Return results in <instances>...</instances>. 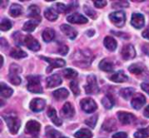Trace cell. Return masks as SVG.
I'll return each mask as SVG.
<instances>
[{"label":"cell","instance_id":"46","mask_svg":"<svg viewBox=\"0 0 149 138\" xmlns=\"http://www.w3.org/2000/svg\"><path fill=\"white\" fill-rule=\"evenodd\" d=\"M93 3L97 8H103L104 6L107 5V1H93Z\"/></svg>","mask_w":149,"mask_h":138},{"label":"cell","instance_id":"40","mask_svg":"<svg viewBox=\"0 0 149 138\" xmlns=\"http://www.w3.org/2000/svg\"><path fill=\"white\" fill-rule=\"evenodd\" d=\"M70 88H71L72 91L73 92V94H74L75 96L79 95L80 90H79V83H78V82H77V81H72V82H71V83H70Z\"/></svg>","mask_w":149,"mask_h":138},{"label":"cell","instance_id":"44","mask_svg":"<svg viewBox=\"0 0 149 138\" xmlns=\"http://www.w3.org/2000/svg\"><path fill=\"white\" fill-rule=\"evenodd\" d=\"M128 6H129V3L127 1H116V2H113V8H125Z\"/></svg>","mask_w":149,"mask_h":138},{"label":"cell","instance_id":"6","mask_svg":"<svg viewBox=\"0 0 149 138\" xmlns=\"http://www.w3.org/2000/svg\"><path fill=\"white\" fill-rule=\"evenodd\" d=\"M80 106H81V109L86 113H88V114L93 113L97 110V108H98L96 103L92 98H85V99H82L80 101Z\"/></svg>","mask_w":149,"mask_h":138},{"label":"cell","instance_id":"29","mask_svg":"<svg viewBox=\"0 0 149 138\" xmlns=\"http://www.w3.org/2000/svg\"><path fill=\"white\" fill-rule=\"evenodd\" d=\"M23 12V8L21 5L17 3H13L10 8V15L13 17H17L20 16Z\"/></svg>","mask_w":149,"mask_h":138},{"label":"cell","instance_id":"23","mask_svg":"<svg viewBox=\"0 0 149 138\" xmlns=\"http://www.w3.org/2000/svg\"><path fill=\"white\" fill-rule=\"evenodd\" d=\"M110 79L113 82H115V83H124V82L127 81L128 77L124 73V71L120 70V71L114 73L113 75H112V77H110Z\"/></svg>","mask_w":149,"mask_h":138},{"label":"cell","instance_id":"22","mask_svg":"<svg viewBox=\"0 0 149 138\" xmlns=\"http://www.w3.org/2000/svg\"><path fill=\"white\" fill-rule=\"evenodd\" d=\"M104 45L108 50L114 51L117 48V42L114 38L108 36V37H106L104 39Z\"/></svg>","mask_w":149,"mask_h":138},{"label":"cell","instance_id":"54","mask_svg":"<svg viewBox=\"0 0 149 138\" xmlns=\"http://www.w3.org/2000/svg\"><path fill=\"white\" fill-rule=\"evenodd\" d=\"M35 138H36V137H35Z\"/></svg>","mask_w":149,"mask_h":138},{"label":"cell","instance_id":"3","mask_svg":"<svg viewBox=\"0 0 149 138\" xmlns=\"http://www.w3.org/2000/svg\"><path fill=\"white\" fill-rule=\"evenodd\" d=\"M22 71V69L19 65L16 63H12L10 67V71H9V80L10 82L14 84V85H18L21 83V78L18 76V74Z\"/></svg>","mask_w":149,"mask_h":138},{"label":"cell","instance_id":"37","mask_svg":"<svg viewBox=\"0 0 149 138\" xmlns=\"http://www.w3.org/2000/svg\"><path fill=\"white\" fill-rule=\"evenodd\" d=\"M63 74H64L65 77H66L68 79H73L78 77V72L76 70H74L73 69H65L63 70Z\"/></svg>","mask_w":149,"mask_h":138},{"label":"cell","instance_id":"20","mask_svg":"<svg viewBox=\"0 0 149 138\" xmlns=\"http://www.w3.org/2000/svg\"><path fill=\"white\" fill-rule=\"evenodd\" d=\"M99 67L101 70L103 71H106V72H111L114 69V65H113V63L109 60V59H103L100 64H99Z\"/></svg>","mask_w":149,"mask_h":138},{"label":"cell","instance_id":"39","mask_svg":"<svg viewBox=\"0 0 149 138\" xmlns=\"http://www.w3.org/2000/svg\"><path fill=\"white\" fill-rule=\"evenodd\" d=\"M84 11L86 12V14L87 15V16H89L91 18H93V19H95L97 17H98V15H97V13H96V11L94 10H93L91 7H89L88 5H84Z\"/></svg>","mask_w":149,"mask_h":138},{"label":"cell","instance_id":"52","mask_svg":"<svg viewBox=\"0 0 149 138\" xmlns=\"http://www.w3.org/2000/svg\"><path fill=\"white\" fill-rule=\"evenodd\" d=\"M144 116L146 117H148L149 118V105L145 109V110H144Z\"/></svg>","mask_w":149,"mask_h":138},{"label":"cell","instance_id":"38","mask_svg":"<svg viewBox=\"0 0 149 138\" xmlns=\"http://www.w3.org/2000/svg\"><path fill=\"white\" fill-rule=\"evenodd\" d=\"M11 28V23L10 20L6 19V18H3L1 20V23H0V29L3 31H6L9 30Z\"/></svg>","mask_w":149,"mask_h":138},{"label":"cell","instance_id":"14","mask_svg":"<svg viewBox=\"0 0 149 138\" xmlns=\"http://www.w3.org/2000/svg\"><path fill=\"white\" fill-rule=\"evenodd\" d=\"M146 103V97L142 94H137L133 97L132 106L135 110H140Z\"/></svg>","mask_w":149,"mask_h":138},{"label":"cell","instance_id":"19","mask_svg":"<svg viewBox=\"0 0 149 138\" xmlns=\"http://www.w3.org/2000/svg\"><path fill=\"white\" fill-rule=\"evenodd\" d=\"M60 30H62V32L70 39H74L77 37V31L75 30L74 28H72V26H69L67 24H62L60 26Z\"/></svg>","mask_w":149,"mask_h":138},{"label":"cell","instance_id":"9","mask_svg":"<svg viewBox=\"0 0 149 138\" xmlns=\"http://www.w3.org/2000/svg\"><path fill=\"white\" fill-rule=\"evenodd\" d=\"M118 118L120 122L122 124H131L135 121V117L134 115L129 113V112H124V111H120L117 113Z\"/></svg>","mask_w":149,"mask_h":138},{"label":"cell","instance_id":"35","mask_svg":"<svg viewBox=\"0 0 149 138\" xmlns=\"http://www.w3.org/2000/svg\"><path fill=\"white\" fill-rule=\"evenodd\" d=\"M134 90L133 88H124V89L120 90V96L126 100L129 99L134 95Z\"/></svg>","mask_w":149,"mask_h":138},{"label":"cell","instance_id":"43","mask_svg":"<svg viewBox=\"0 0 149 138\" xmlns=\"http://www.w3.org/2000/svg\"><path fill=\"white\" fill-rule=\"evenodd\" d=\"M55 8H56V11L60 13H65L68 11V7L61 3H57L55 4Z\"/></svg>","mask_w":149,"mask_h":138},{"label":"cell","instance_id":"12","mask_svg":"<svg viewBox=\"0 0 149 138\" xmlns=\"http://www.w3.org/2000/svg\"><path fill=\"white\" fill-rule=\"evenodd\" d=\"M132 25L136 29H141L145 24V18L144 16L141 13H134L132 15V20H131Z\"/></svg>","mask_w":149,"mask_h":138},{"label":"cell","instance_id":"32","mask_svg":"<svg viewBox=\"0 0 149 138\" xmlns=\"http://www.w3.org/2000/svg\"><path fill=\"white\" fill-rule=\"evenodd\" d=\"M102 104L107 110L112 109L113 107V105H114V99H113V96L107 95L105 97H103V99H102Z\"/></svg>","mask_w":149,"mask_h":138},{"label":"cell","instance_id":"42","mask_svg":"<svg viewBox=\"0 0 149 138\" xmlns=\"http://www.w3.org/2000/svg\"><path fill=\"white\" fill-rule=\"evenodd\" d=\"M46 135L49 138H56L57 136H59V133L52 127H46Z\"/></svg>","mask_w":149,"mask_h":138},{"label":"cell","instance_id":"16","mask_svg":"<svg viewBox=\"0 0 149 138\" xmlns=\"http://www.w3.org/2000/svg\"><path fill=\"white\" fill-rule=\"evenodd\" d=\"M74 108L71 103H65L61 110V116L65 118H72L74 116Z\"/></svg>","mask_w":149,"mask_h":138},{"label":"cell","instance_id":"13","mask_svg":"<svg viewBox=\"0 0 149 138\" xmlns=\"http://www.w3.org/2000/svg\"><path fill=\"white\" fill-rule=\"evenodd\" d=\"M40 130V124L37 121L31 120L26 124L25 126V132L31 135H36Z\"/></svg>","mask_w":149,"mask_h":138},{"label":"cell","instance_id":"21","mask_svg":"<svg viewBox=\"0 0 149 138\" xmlns=\"http://www.w3.org/2000/svg\"><path fill=\"white\" fill-rule=\"evenodd\" d=\"M47 115H48V117H50V119L52 120V122L56 126H60V125L62 124V121L58 117L57 112H56L55 109H53L52 107H49V108H48Z\"/></svg>","mask_w":149,"mask_h":138},{"label":"cell","instance_id":"11","mask_svg":"<svg viewBox=\"0 0 149 138\" xmlns=\"http://www.w3.org/2000/svg\"><path fill=\"white\" fill-rule=\"evenodd\" d=\"M45 107V101L41 98H35L30 104V109L33 112H40Z\"/></svg>","mask_w":149,"mask_h":138},{"label":"cell","instance_id":"1","mask_svg":"<svg viewBox=\"0 0 149 138\" xmlns=\"http://www.w3.org/2000/svg\"><path fill=\"white\" fill-rule=\"evenodd\" d=\"M26 79L28 81L27 83V89L29 91L32 93H42L43 89L40 83V78L38 76H28L26 77Z\"/></svg>","mask_w":149,"mask_h":138},{"label":"cell","instance_id":"15","mask_svg":"<svg viewBox=\"0 0 149 138\" xmlns=\"http://www.w3.org/2000/svg\"><path fill=\"white\" fill-rule=\"evenodd\" d=\"M67 21L71 23H86L88 20L79 13H73L67 17Z\"/></svg>","mask_w":149,"mask_h":138},{"label":"cell","instance_id":"47","mask_svg":"<svg viewBox=\"0 0 149 138\" xmlns=\"http://www.w3.org/2000/svg\"><path fill=\"white\" fill-rule=\"evenodd\" d=\"M113 138H127V135L125 132H118L113 136Z\"/></svg>","mask_w":149,"mask_h":138},{"label":"cell","instance_id":"2","mask_svg":"<svg viewBox=\"0 0 149 138\" xmlns=\"http://www.w3.org/2000/svg\"><path fill=\"white\" fill-rule=\"evenodd\" d=\"M3 117L4 121L6 122V124L9 128L10 132L13 135L17 134L21 126V121L19 120V118L13 115L3 116Z\"/></svg>","mask_w":149,"mask_h":138},{"label":"cell","instance_id":"36","mask_svg":"<svg viewBox=\"0 0 149 138\" xmlns=\"http://www.w3.org/2000/svg\"><path fill=\"white\" fill-rule=\"evenodd\" d=\"M135 138H148L149 137V126L148 128L141 129L134 133Z\"/></svg>","mask_w":149,"mask_h":138},{"label":"cell","instance_id":"51","mask_svg":"<svg viewBox=\"0 0 149 138\" xmlns=\"http://www.w3.org/2000/svg\"><path fill=\"white\" fill-rule=\"evenodd\" d=\"M142 50H143V51L146 53V54H148L149 55V44H144L143 45V47H142Z\"/></svg>","mask_w":149,"mask_h":138},{"label":"cell","instance_id":"26","mask_svg":"<svg viewBox=\"0 0 149 138\" xmlns=\"http://www.w3.org/2000/svg\"><path fill=\"white\" fill-rule=\"evenodd\" d=\"M128 70L131 73L138 76V75L143 74L146 69H145V66L141 63H134V64L129 66Z\"/></svg>","mask_w":149,"mask_h":138},{"label":"cell","instance_id":"8","mask_svg":"<svg viewBox=\"0 0 149 138\" xmlns=\"http://www.w3.org/2000/svg\"><path fill=\"white\" fill-rule=\"evenodd\" d=\"M24 44L31 50L32 51H38L40 50V44L31 35H27L24 37Z\"/></svg>","mask_w":149,"mask_h":138},{"label":"cell","instance_id":"48","mask_svg":"<svg viewBox=\"0 0 149 138\" xmlns=\"http://www.w3.org/2000/svg\"><path fill=\"white\" fill-rule=\"evenodd\" d=\"M141 86V89L149 95V83H148V82L142 83Z\"/></svg>","mask_w":149,"mask_h":138},{"label":"cell","instance_id":"41","mask_svg":"<svg viewBox=\"0 0 149 138\" xmlns=\"http://www.w3.org/2000/svg\"><path fill=\"white\" fill-rule=\"evenodd\" d=\"M97 120H98V116L95 115V116L91 117L90 118L86 119V124L89 127H91V128L93 129V128L95 127V125H96Z\"/></svg>","mask_w":149,"mask_h":138},{"label":"cell","instance_id":"49","mask_svg":"<svg viewBox=\"0 0 149 138\" xmlns=\"http://www.w3.org/2000/svg\"><path fill=\"white\" fill-rule=\"evenodd\" d=\"M0 45L2 47V49H4V48H8V43L5 42V40L3 38H1L0 39Z\"/></svg>","mask_w":149,"mask_h":138},{"label":"cell","instance_id":"4","mask_svg":"<svg viewBox=\"0 0 149 138\" xmlns=\"http://www.w3.org/2000/svg\"><path fill=\"white\" fill-rule=\"evenodd\" d=\"M111 22L118 28H122L126 23V14L124 11H115L109 15Z\"/></svg>","mask_w":149,"mask_h":138},{"label":"cell","instance_id":"34","mask_svg":"<svg viewBox=\"0 0 149 138\" xmlns=\"http://www.w3.org/2000/svg\"><path fill=\"white\" fill-rule=\"evenodd\" d=\"M74 137L76 138H92L93 137V133L89 130L81 129L75 133Z\"/></svg>","mask_w":149,"mask_h":138},{"label":"cell","instance_id":"53","mask_svg":"<svg viewBox=\"0 0 149 138\" xmlns=\"http://www.w3.org/2000/svg\"><path fill=\"white\" fill-rule=\"evenodd\" d=\"M58 138H65V137H59Z\"/></svg>","mask_w":149,"mask_h":138},{"label":"cell","instance_id":"50","mask_svg":"<svg viewBox=\"0 0 149 138\" xmlns=\"http://www.w3.org/2000/svg\"><path fill=\"white\" fill-rule=\"evenodd\" d=\"M142 36H143V37H145L147 39H149V26L143 31Z\"/></svg>","mask_w":149,"mask_h":138},{"label":"cell","instance_id":"30","mask_svg":"<svg viewBox=\"0 0 149 138\" xmlns=\"http://www.w3.org/2000/svg\"><path fill=\"white\" fill-rule=\"evenodd\" d=\"M0 93H1V96L3 97L8 98V97H10L12 95L13 90H12V89H10V87H8L3 83H0Z\"/></svg>","mask_w":149,"mask_h":138},{"label":"cell","instance_id":"18","mask_svg":"<svg viewBox=\"0 0 149 138\" xmlns=\"http://www.w3.org/2000/svg\"><path fill=\"white\" fill-rule=\"evenodd\" d=\"M62 83V79L58 74H54L47 77L46 79V86L48 88H54L60 85Z\"/></svg>","mask_w":149,"mask_h":138},{"label":"cell","instance_id":"25","mask_svg":"<svg viewBox=\"0 0 149 138\" xmlns=\"http://www.w3.org/2000/svg\"><path fill=\"white\" fill-rule=\"evenodd\" d=\"M102 129L107 132H111V131H113L117 129V123L114 119L113 118H110V119H107L102 125Z\"/></svg>","mask_w":149,"mask_h":138},{"label":"cell","instance_id":"27","mask_svg":"<svg viewBox=\"0 0 149 138\" xmlns=\"http://www.w3.org/2000/svg\"><path fill=\"white\" fill-rule=\"evenodd\" d=\"M10 56L13 58H16V59H21V58L26 57L27 54L23 50H21L19 47H15L10 50Z\"/></svg>","mask_w":149,"mask_h":138},{"label":"cell","instance_id":"31","mask_svg":"<svg viewBox=\"0 0 149 138\" xmlns=\"http://www.w3.org/2000/svg\"><path fill=\"white\" fill-rule=\"evenodd\" d=\"M39 13H40V10L39 8L35 5V4H31V6H29L28 8V14L27 16L29 17H33V18H40L39 17Z\"/></svg>","mask_w":149,"mask_h":138},{"label":"cell","instance_id":"45","mask_svg":"<svg viewBox=\"0 0 149 138\" xmlns=\"http://www.w3.org/2000/svg\"><path fill=\"white\" fill-rule=\"evenodd\" d=\"M58 52L63 55V56H65L68 52V47L66 45H60L59 48H58Z\"/></svg>","mask_w":149,"mask_h":138},{"label":"cell","instance_id":"33","mask_svg":"<svg viewBox=\"0 0 149 138\" xmlns=\"http://www.w3.org/2000/svg\"><path fill=\"white\" fill-rule=\"evenodd\" d=\"M45 17L49 21H55L58 18V13L56 10H54L52 8H48L45 10Z\"/></svg>","mask_w":149,"mask_h":138},{"label":"cell","instance_id":"17","mask_svg":"<svg viewBox=\"0 0 149 138\" xmlns=\"http://www.w3.org/2000/svg\"><path fill=\"white\" fill-rule=\"evenodd\" d=\"M40 22H41L40 18H32L31 20L27 21L24 24L23 30L24 31H26V32H31V31H33L37 28V26L40 23Z\"/></svg>","mask_w":149,"mask_h":138},{"label":"cell","instance_id":"24","mask_svg":"<svg viewBox=\"0 0 149 138\" xmlns=\"http://www.w3.org/2000/svg\"><path fill=\"white\" fill-rule=\"evenodd\" d=\"M52 94H53L54 98H56L58 101H61V100H65V98L68 97L69 91L65 88H61V89H58L55 91H53Z\"/></svg>","mask_w":149,"mask_h":138},{"label":"cell","instance_id":"10","mask_svg":"<svg viewBox=\"0 0 149 138\" xmlns=\"http://www.w3.org/2000/svg\"><path fill=\"white\" fill-rule=\"evenodd\" d=\"M121 56H122L123 59H125V60H130V59L134 58L136 56L134 47L132 44L125 45L121 50Z\"/></svg>","mask_w":149,"mask_h":138},{"label":"cell","instance_id":"7","mask_svg":"<svg viewBox=\"0 0 149 138\" xmlns=\"http://www.w3.org/2000/svg\"><path fill=\"white\" fill-rule=\"evenodd\" d=\"M42 59L45 60L49 63V67L46 70V72H51L54 68H61L65 65V62L63 59L60 58H51V57H40Z\"/></svg>","mask_w":149,"mask_h":138},{"label":"cell","instance_id":"5","mask_svg":"<svg viewBox=\"0 0 149 138\" xmlns=\"http://www.w3.org/2000/svg\"><path fill=\"white\" fill-rule=\"evenodd\" d=\"M86 94H97L100 91L96 77L94 75H89L87 77V83L85 86Z\"/></svg>","mask_w":149,"mask_h":138},{"label":"cell","instance_id":"28","mask_svg":"<svg viewBox=\"0 0 149 138\" xmlns=\"http://www.w3.org/2000/svg\"><path fill=\"white\" fill-rule=\"evenodd\" d=\"M42 37L45 42L49 43L55 37V31L51 28H46L42 33Z\"/></svg>","mask_w":149,"mask_h":138}]
</instances>
